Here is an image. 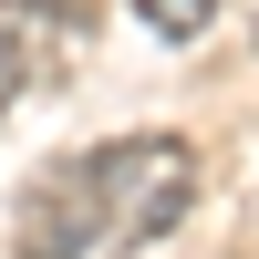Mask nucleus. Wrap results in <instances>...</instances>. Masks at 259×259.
<instances>
[{
  "label": "nucleus",
  "mask_w": 259,
  "mask_h": 259,
  "mask_svg": "<svg viewBox=\"0 0 259 259\" xmlns=\"http://www.w3.org/2000/svg\"><path fill=\"white\" fill-rule=\"evenodd\" d=\"M21 94H31V62H21V52H11V31H0V114H11Z\"/></svg>",
  "instance_id": "39448f33"
},
{
  "label": "nucleus",
  "mask_w": 259,
  "mask_h": 259,
  "mask_svg": "<svg viewBox=\"0 0 259 259\" xmlns=\"http://www.w3.org/2000/svg\"><path fill=\"white\" fill-rule=\"evenodd\" d=\"M135 11H145V31H156V41H197L207 21H218V0H135Z\"/></svg>",
  "instance_id": "20e7f679"
},
{
  "label": "nucleus",
  "mask_w": 259,
  "mask_h": 259,
  "mask_svg": "<svg viewBox=\"0 0 259 259\" xmlns=\"http://www.w3.org/2000/svg\"><path fill=\"white\" fill-rule=\"evenodd\" d=\"M11 249H21V259H94V249H104V218H94V197L73 187V166H52V177L21 187Z\"/></svg>",
  "instance_id": "f03ea898"
},
{
  "label": "nucleus",
  "mask_w": 259,
  "mask_h": 259,
  "mask_svg": "<svg viewBox=\"0 0 259 259\" xmlns=\"http://www.w3.org/2000/svg\"><path fill=\"white\" fill-rule=\"evenodd\" d=\"M0 31H11L21 62H31V83H62L83 52H94L104 11H94V0H0Z\"/></svg>",
  "instance_id": "7ed1b4c3"
},
{
  "label": "nucleus",
  "mask_w": 259,
  "mask_h": 259,
  "mask_svg": "<svg viewBox=\"0 0 259 259\" xmlns=\"http://www.w3.org/2000/svg\"><path fill=\"white\" fill-rule=\"evenodd\" d=\"M73 187L94 197L104 249H156L197 207V156H187V135H114L94 156H73Z\"/></svg>",
  "instance_id": "f257e3e1"
}]
</instances>
